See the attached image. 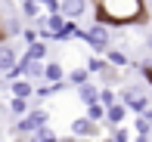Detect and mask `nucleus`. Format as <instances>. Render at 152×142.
<instances>
[{"instance_id":"1","label":"nucleus","mask_w":152,"mask_h":142,"mask_svg":"<svg viewBox=\"0 0 152 142\" xmlns=\"http://www.w3.org/2000/svg\"><path fill=\"white\" fill-rule=\"evenodd\" d=\"M93 19L102 25H137L146 19V0H93Z\"/></svg>"},{"instance_id":"2","label":"nucleus","mask_w":152,"mask_h":142,"mask_svg":"<svg viewBox=\"0 0 152 142\" xmlns=\"http://www.w3.org/2000/svg\"><path fill=\"white\" fill-rule=\"evenodd\" d=\"M84 43L90 46L96 56H106V53L112 50V31H109V25L93 22L90 28H87V34H84Z\"/></svg>"},{"instance_id":"3","label":"nucleus","mask_w":152,"mask_h":142,"mask_svg":"<svg viewBox=\"0 0 152 142\" xmlns=\"http://www.w3.org/2000/svg\"><path fill=\"white\" fill-rule=\"evenodd\" d=\"M118 99H121V102L127 105L134 114H146L149 108H152L149 96H146L143 90H137V86H124V90H118Z\"/></svg>"},{"instance_id":"4","label":"nucleus","mask_w":152,"mask_h":142,"mask_svg":"<svg viewBox=\"0 0 152 142\" xmlns=\"http://www.w3.org/2000/svg\"><path fill=\"white\" fill-rule=\"evenodd\" d=\"M19 62H22V56H19L16 43H12V40H3V43H0V71H3V77L16 71Z\"/></svg>"},{"instance_id":"5","label":"nucleus","mask_w":152,"mask_h":142,"mask_svg":"<svg viewBox=\"0 0 152 142\" xmlns=\"http://www.w3.org/2000/svg\"><path fill=\"white\" fill-rule=\"evenodd\" d=\"M68 133L78 136V139H96V136H99V124L90 120L87 114H81V117H75L72 124H68Z\"/></svg>"},{"instance_id":"6","label":"nucleus","mask_w":152,"mask_h":142,"mask_svg":"<svg viewBox=\"0 0 152 142\" xmlns=\"http://www.w3.org/2000/svg\"><path fill=\"white\" fill-rule=\"evenodd\" d=\"M87 9H90V0H62V16L68 22H78L81 16H87Z\"/></svg>"},{"instance_id":"7","label":"nucleus","mask_w":152,"mask_h":142,"mask_svg":"<svg viewBox=\"0 0 152 142\" xmlns=\"http://www.w3.org/2000/svg\"><path fill=\"white\" fill-rule=\"evenodd\" d=\"M10 96L28 99V102H31V96H37V86H34V80H28V77H19V80L10 84Z\"/></svg>"},{"instance_id":"8","label":"nucleus","mask_w":152,"mask_h":142,"mask_svg":"<svg viewBox=\"0 0 152 142\" xmlns=\"http://www.w3.org/2000/svg\"><path fill=\"white\" fill-rule=\"evenodd\" d=\"M99 93H102V84L90 80V84L78 86V90H75V96H78V102H81V105H93V102H99Z\"/></svg>"},{"instance_id":"9","label":"nucleus","mask_w":152,"mask_h":142,"mask_svg":"<svg viewBox=\"0 0 152 142\" xmlns=\"http://www.w3.org/2000/svg\"><path fill=\"white\" fill-rule=\"evenodd\" d=\"M22 31H25V22H22V16H12V12H6V16H3V40L22 37Z\"/></svg>"},{"instance_id":"10","label":"nucleus","mask_w":152,"mask_h":142,"mask_svg":"<svg viewBox=\"0 0 152 142\" xmlns=\"http://www.w3.org/2000/svg\"><path fill=\"white\" fill-rule=\"evenodd\" d=\"M127 114H130V108H127V105H124V102H115V105L106 111V124H109V127H124Z\"/></svg>"},{"instance_id":"11","label":"nucleus","mask_w":152,"mask_h":142,"mask_svg":"<svg viewBox=\"0 0 152 142\" xmlns=\"http://www.w3.org/2000/svg\"><path fill=\"white\" fill-rule=\"evenodd\" d=\"M44 80H47V84H65V80H68V71L62 68L56 59H50V62H47V77Z\"/></svg>"},{"instance_id":"12","label":"nucleus","mask_w":152,"mask_h":142,"mask_svg":"<svg viewBox=\"0 0 152 142\" xmlns=\"http://www.w3.org/2000/svg\"><path fill=\"white\" fill-rule=\"evenodd\" d=\"M6 108H10V114H12V117H28V114H31V102H28V99H16V96H10V102H6Z\"/></svg>"},{"instance_id":"13","label":"nucleus","mask_w":152,"mask_h":142,"mask_svg":"<svg viewBox=\"0 0 152 142\" xmlns=\"http://www.w3.org/2000/svg\"><path fill=\"white\" fill-rule=\"evenodd\" d=\"M22 56H25V59H31V62H47V56H50V46H47V40H40V43L25 46Z\"/></svg>"},{"instance_id":"14","label":"nucleus","mask_w":152,"mask_h":142,"mask_svg":"<svg viewBox=\"0 0 152 142\" xmlns=\"http://www.w3.org/2000/svg\"><path fill=\"white\" fill-rule=\"evenodd\" d=\"M90 77H93V74L87 71V65H78V68H72V71H68V86H75V90H78V86L90 84Z\"/></svg>"},{"instance_id":"15","label":"nucleus","mask_w":152,"mask_h":142,"mask_svg":"<svg viewBox=\"0 0 152 142\" xmlns=\"http://www.w3.org/2000/svg\"><path fill=\"white\" fill-rule=\"evenodd\" d=\"M106 62L112 65V68H127V65H130V53L127 50H115V46H112V50L106 53Z\"/></svg>"},{"instance_id":"16","label":"nucleus","mask_w":152,"mask_h":142,"mask_svg":"<svg viewBox=\"0 0 152 142\" xmlns=\"http://www.w3.org/2000/svg\"><path fill=\"white\" fill-rule=\"evenodd\" d=\"M40 9H44V6H40L37 0H25V3L19 6V16H22L25 22H37V19H40Z\"/></svg>"},{"instance_id":"17","label":"nucleus","mask_w":152,"mask_h":142,"mask_svg":"<svg viewBox=\"0 0 152 142\" xmlns=\"http://www.w3.org/2000/svg\"><path fill=\"white\" fill-rule=\"evenodd\" d=\"M106 111H109V108L106 105H102V102H93V105H87V117H90V120H96V124H106Z\"/></svg>"},{"instance_id":"18","label":"nucleus","mask_w":152,"mask_h":142,"mask_svg":"<svg viewBox=\"0 0 152 142\" xmlns=\"http://www.w3.org/2000/svg\"><path fill=\"white\" fill-rule=\"evenodd\" d=\"M134 130H137V136H152V124H149V117H146V114H137Z\"/></svg>"},{"instance_id":"19","label":"nucleus","mask_w":152,"mask_h":142,"mask_svg":"<svg viewBox=\"0 0 152 142\" xmlns=\"http://www.w3.org/2000/svg\"><path fill=\"white\" fill-rule=\"evenodd\" d=\"M28 117L37 124V130H40V127H50V111H44V108H31Z\"/></svg>"},{"instance_id":"20","label":"nucleus","mask_w":152,"mask_h":142,"mask_svg":"<svg viewBox=\"0 0 152 142\" xmlns=\"http://www.w3.org/2000/svg\"><path fill=\"white\" fill-rule=\"evenodd\" d=\"M106 68H109L106 59H99V56H90V59H87V71H90V74H102Z\"/></svg>"},{"instance_id":"21","label":"nucleus","mask_w":152,"mask_h":142,"mask_svg":"<svg viewBox=\"0 0 152 142\" xmlns=\"http://www.w3.org/2000/svg\"><path fill=\"white\" fill-rule=\"evenodd\" d=\"M99 102L106 105V108H112L115 102H121V99H118V93H115L112 86H102V93H99Z\"/></svg>"},{"instance_id":"22","label":"nucleus","mask_w":152,"mask_h":142,"mask_svg":"<svg viewBox=\"0 0 152 142\" xmlns=\"http://www.w3.org/2000/svg\"><path fill=\"white\" fill-rule=\"evenodd\" d=\"M22 40H25V46H31V43H40L44 37H40L37 28H25V31H22Z\"/></svg>"},{"instance_id":"23","label":"nucleus","mask_w":152,"mask_h":142,"mask_svg":"<svg viewBox=\"0 0 152 142\" xmlns=\"http://www.w3.org/2000/svg\"><path fill=\"white\" fill-rule=\"evenodd\" d=\"M112 139L115 142H130V130L127 127H112Z\"/></svg>"},{"instance_id":"24","label":"nucleus","mask_w":152,"mask_h":142,"mask_svg":"<svg viewBox=\"0 0 152 142\" xmlns=\"http://www.w3.org/2000/svg\"><path fill=\"white\" fill-rule=\"evenodd\" d=\"M143 46H146V50H152V31H146V37H143Z\"/></svg>"},{"instance_id":"25","label":"nucleus","mask_w":152,"mask_h":142,"mask_svg":"<svg viewBox=\"0 0 152 142\" xmlns=\"http://www.w3.org/2000/svg\"><path fill=\"white\" fill-rule=\"evenodd\" d=\"M134 142H152V136H137Z\"/></svg>"},{"instance_id":"26","label":"nucleus","mask_w":152,"mask_h":142,"mask_svg":"<svg viewBox=\"0 0 152 142\" xmlns=\"http://www.w3.org/2000/svg\"><path fill=\"white\" fill-rule=\"evenodd\" d=\"M146 117H149V124H152V108H149V111H146Z\"/></svg>"},{"instance_id":"27","label":"nucleus","mask_w":152,"mask_h":142,"mask_svg":"<svg viewBox=\"0 0 152 142\" xmlns=\"http://www.w3.org/2000/svg\"><path fill=\"white\" fill-rule=\"evenodd\" d=\"M102 142H115V139H112V136H109V139H102Z\"/></svg>"},{"instance_id":"28","label":"nucleus","mask_w":152,"mask_h":142,"mask_svg":"<svg viewBox=\"0 0 152 142\" xmlns=\"http://www.w3.org/2000/svg\"><path fill=\"white\" fill-rule=\"evenodd\" d=\"M37 3H40V6H44V3H47V0H37Z\"/></svg>"},{"instance_id":"29","label":"nucleus","mask_w":152,"mask_h":142,"mask_svg":"<svg viewBox=\"0 0 152 142\" xmlns=\"http://www.w3.org/2000/svg\"><path fill=\"white\" fill-rule=\"evenodd\" d=\"M19 3H25V0H19Z\"/></svg>"}]
</instances>
